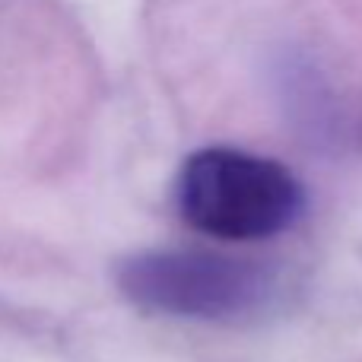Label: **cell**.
Returning <instances> with one entry per match:
<instances>
[{
    "mask_svg": "<svg viewBox=\"0 0 362 362\" xmlns=\"http://www.w3.org/2000/svg\"><path fill=\"white\" fill-rule=\"evenodd\" d=\"M178 213L191 229L223 242L280 235L302 213V185L283 163L235 146H206L185 159Z\"/></svg>",
    "mask_w": 362,
    "mask_h": 362,
    "instance_id": "6da1fadb",
    "label": "cell"
},
{
    "mask_svg": "<svg viewBox=\"0 0 362 362\" xmlns=\"http://www.w3.org/2000/svg\"><path fill=\"white\" fill-rule=\"evenodd\" d=\"M118 286L146 312L232 318L261 305L270 276L257 264L213 251H140L121 261Z\"/></svg>",
    "mask_w": 362,
    "mask_h": 362,
    "instance_id": "7a4b0ae2",
    "label": "cell"
}]
</instances>
